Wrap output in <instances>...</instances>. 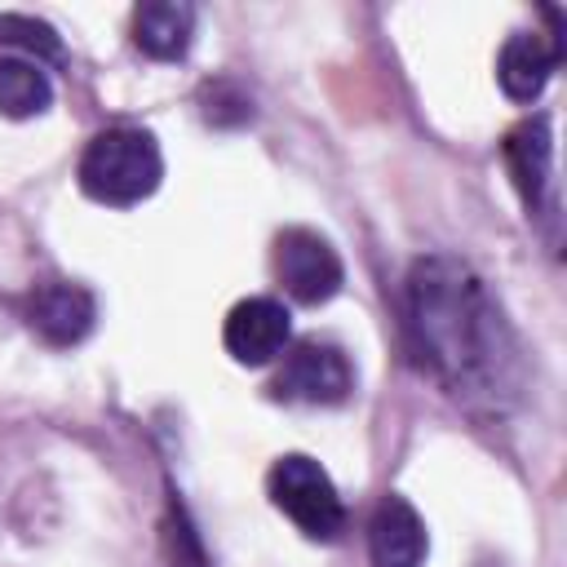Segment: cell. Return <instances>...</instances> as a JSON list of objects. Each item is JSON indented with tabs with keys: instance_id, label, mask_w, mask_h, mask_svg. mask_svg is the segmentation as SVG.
I'll return each instance as SVG.
<instances>
[{
	"instance_id": "1",
	"label": "cell",
	"mask_w": 567,
	"mask_h": 567,
	"mask_svg": "<svg viewBox=\"0 0 567 567\" xmlns=\"http://www.w3.org/2000/svg\"><path fill=\"white\" fill-rule=\"evenodd\" d=\"M408 337L421 368L470 408L501 412L518 394V341L487 284L456 257H421L408 275Z\"/></svg>"
},
{
	"instance_id": "2",
	"label": "cell",
	"mask_w": 567,
	"mask_h": 567,
	"mask_svg": "<svg viewBox=\"0 0 567 567\" xmlns=\"http://www.w3.org/2000/svg\"><path fill=\"white\" fill-rule=\"evenodd\" d=\"M75 177L89 199L106 208H128V204H142L159 186L164 155L155 137L142 128H106L84 146Z\"/></svg>"
},
{
	"instance_id": "3",
	"label": "cell",
	"mask_w": 567,
	"mask_h": 567,
	"mask_svg": "<svg viewBox=\"0 0 567 567\" xmlns=\"http://www.w3.org/2000/svg\"><path fill=\"white\" fill-rule=\"evenodd\" d=\"M266 492L275 509H284V518H292L297 532H306L310 540H332L346 527V505L337 496V483L306 452L279 456L266 474Z\"/></svg>"
},
{
	"instance_id": "4",
	"label": "cell",
	"mask_w": 567,
	"mask_h": 567,
	"mask_svg": "<svg viewBox=\"0 0 567 567\" xmlns=\"http://www.w3.org/2000/svg\"><path fill=\"white\" fill-rule=\"evenodd\" d=\"M275 279L284 284V292H288L292 301H301V306H323L328 297L341 292L346 270H341L337 248H332L323 235H315V230H306V226H288V230H279V239H275Z\"/></svg>"
},
{
	"instance_id": "5",
	"label": "cell",
	"mask_w": 567,
	"mask_h": 567,
	"mask_svg": "<svg viewBox=\"0 0 567 567\" xmlns=\"http://www.w3.org/2000/svg\"><path fill=\"white\" fill-rule=\"evenodd\" d=\"M350 390H354V368L328 341H301L275 377V394L292 399V403H323L328 408V403H341Z\"/></svg>"
},
{
	"instance_id": "6",
	"label": "cell",
	"mask_w": 567,
	"mask_h": 567,
	"mask_svg": "<svg viewBox=\"0 0 567 567\" xmlns=\"http://www.w3.org/2000/svg\"><path fill=\"white\" fill-rule=\"evenodd\" d=\"M288 337H292V319H288L284 301H275V297H244L230 306V315L221 323L226 354L248 368H261L275 354H284Z\"/></svg>"
},
{
	"instance_id": "7",
	"label": "cell",
	"mask_w": 567,
	"mask_h": 567,
	"mask_svg": "<svg viewBox=\"0 0 567 567\" xmlns=\"http://www.w3.org/2000/svg\"><path fill=\"white\" fill-rule=\"evenodd\" d=\"M97 319V306L89 297V288L66 284V279H49L27 297V323L49 341V346H75L89 337Z\"/></svg>"
},
{
	"instance_id": "8",
	"label": "cell",
	"mask_w": 567,
	"mask_h": 567,
	"mask_svg": "<svg viewBox=\"0 0 567 567\" xmlns=\"http://www.w3.org/2000/svg\"><path fill=\"white\" fill-rule=\"evenodd\" d=\"M563 44L558 35H540V31H514L496 58V80L505 89V97L514 102H536L549 84V75L558 71Z\"/></svg>"
},
{
	"instance_id": "9",
	"label": "cell",
	"mask_w": 567,
	"mask_h": 567,
	"mask_svg": "<svg viewBox=\"0 0 567 567\" xmlns=\"http://www.w3.org/2000/svg\"><path fill=\"white\" fill-rule=\"evenodd\" d=\"M425 549H430V540H425L421 514L403 496H385L372 509V523H368L372 567H421L425 563Z\"/></svg>"
},
{
	"instance_id": "10",
	"label": "cell",
	"mask_w": 567,
	"mask_h": 567,
	"mask_svg": "<svg viewBox=\"0 0 567 567\" xmlns=\"http://www.w3.org/2000/svg\"><path fill=\"white\" fill-rule=\"evenodd\" d=\"M501 151H505V168H509V177H514L527 213H540L545 190H549V164H554L549 120L545 115H532V120L514 124Z\"/></svg>"
},
{
	"instance_id": "11",
	"label": "cell",
	"mask_w": 567,
	"mask_h": 567,
	"mask_svg": "<svg viewBox=\"0 0 567 567\" xmlns=\"http://www.w3.org/2000/svg\"><path fill=\"white\" fill-rule=\"evenodd\" d=\"M195 9L182 0H151L133 13V44L155 62H177L190 49Z\"/></svg>"
},
{
	"instance_id": "12",
	"label": "cell",
	"mask_w": 567,
	"mask_h": 567,
	"mask_svg": "<svg viewBox=\"0 0 567 567\" xmlns=\"http://www.w3.org/2000/svg\"><path fill=\"white\" fill-rule=\"evenodd\" d=\"M49 102H53V84L40 71V62L0 58V115L27 120V115L49 111Z\"/></svg>"
},
{
	"instance_id": "13",
	"label": "cell",
	"mask_w": 567,
	"mask_h": 567,
	"mask_svg": "<svg viewBox=\"0 0 567 567\" xmlns=\"http://www.w3.org/2000/svg\"><path fill=\"white\" fill-rule=\"evenodd\" d=\"M0 40L4 44H22L31 53H49V58H62V44L53 35V27L35 22V18H18V13H0Z\"/></svg>"
},
{
	"instance_id": "14",
	"label": "cell",
	"mask_w": 567,
	"mask_h": 567,
	"mask_svg": "<svg viewBox=\"0 0 567 567\" xmlns=\"http://www.w3.org/2000/svg\"><path fill=\"white\" fill-rule=\"evenodd\" d=\"M199 102H204V120H208V124H244V120L252 115V102H248L230 80L208 84Z\"/></svg>"
}]
</instances>
